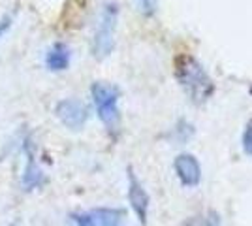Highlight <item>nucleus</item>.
<instances>
[{
	"instance_id": "f257e3e1",
	"label": "nucleus",
	"mask_w": 252,
	"mask_h": 226,
	"mask_svg": "<svg viewBox=\"0 0 252 226\" xmlns=\"http://www.w3.org/2000/svg\"><path fill=\"white\" fill-rule=\"evenodd\" d=\"M175 77L190 102L198 106L205 104L215 93L213 79L192 55H179L175 59Z\"/></svg>"
},
{
	"instance_id": "f03ea898",
	"label": "nucleus",
	"mask_w": 252,
	"mask_h": 226,
	"mask_svg": "<svg viewBox=\"0 0 252 226\" xmlns=\"http://www.w3.org/2000/svg\"><path fill=\"white\" fill-rule=\"evenodd\" d=\"M93 100H94L98 117L105 125V129L115 134L121 125V113H119V89L111 83L96 81L93 89Z\"/></svg>"
},
{
	"instance_id": "7ed1b4c3",
	"label": "nucleus",
	"mask_w": 252,
	"mask_h": 226,
	"mask_svg": "<svg viewBox=\"0 0 252 226\" xmlns=\"http://www.w3.org/2000/svg\"><path fill=\"white\" fill-rule=\"evenodd\" d=\"M117 19H119L117 4H113V2L105 4L102 13H100V21H98V27H96L94 40H93V55L100 61L113 51Z\"/></svg>"
},
{
	"instance_id": "20e7f679",
	"label": "nucleus",
	"mask_w": 252,
	"mask_h": 226,
	"mask_svg": "<svg viewBox=\"0 0 252 226\" xmlns=\"http://www.w3.org/2000/svg\"><path fill=\"white\" fill-rule=\"evenodd\" d=\"M55 113H57V117L61 119V123L64 127H68L70 130H79L89 119V109L77 98L61 100L57 104V108H55Z\"/></svg>"
},
{
	"instance_id": "39448f33",
	"label": "nucleus",
	"mask_w": 252,
	"mask_h": 226,
	"mask_svg": "<svg viewBox=\"0 0 252 226\" xmlns=\"http://www.w3.org/2000/svg\"><path fill=\"white\" fill-rule=\"evenodd\" d=\"M75 226H123L125 211L121 209H109V207H98L93 211L75 213Z\"/></svg>"
},
{
	"instance_id": "423d86ee",
	"label": "nucleus",
	"mask_w": 252,
	"mask_h": 226,
	"mask_svg": "<svg viewBox=\"0 0 252 226\" xmlns=\"http://www.w3.org/2000/svg\"><path fill=\"white\" fill-rule=\"evenodd\" d=\"M128 200L137 215L141 225H147V215H149V194L143 189V185L137 181L136 173L128 170Z\"/></svg>"
},
{
	"instance_id": "0eeeda50",
	"label": "nucleus",
	"mask_w": 252,
	"mask_h": 226,
	"mask_svg": "<svg viewBox=\"0 0 252 226\" xmlns=\"http://www.w3.org/2000/svg\"><path fill=\"white\" fill-rule=\"evenodd\" d=\"M173 168H175V173H177L179 181L185 185V187H196L201 179V168L200 162L194 155H189V153H183L179 155L175 162H173Z\"/></svg>"
},
{
	"instance_id": "6e6552de",
	"label": "nucleus",
	"mask_w": 252,
	"mask_h": 226,
	"mask_svg": "<svg viewBox=\"0 0 252 226\" xmlns=\"http://www.w3.org/2000/svg\"><path fill=\"white\" fill-rule=\"evenodd\" d=\"M25 155H27V164H25V172H23V187H25V191H32V189L43 185V173L36 162L34 145L31 140L25 141Z\"/></svg>"
},
{
	"instance_id": "1a4fd4ad",
	"label": "nucleus",
	"mask_w": 252,
	"mask_h": 226,
	"mask_svg": "<svg viewBox=\"0 0 252 226\" xmlns=\"http://www.w3.org/2000/svg\"><path fill=\"white\" fill-rule=\"evenodd\" d=\"M45 65L51 72H61L70 66V47L63 42L53 43L45 55Z\"/></svg>"
},
{
	"instance_id": "9d476101",
	"label": "nucleus",
	"mask_w": 252,
	"mask_h": 226,
	"mask_svg": "<svg viewBox=\"0 0 252 226\" xmlns=\"http://www.w3.org/2000/svg\"><path fill=\"white\" fill-rule=\"evenodd\" d=\"M185 226H220V221H219L217 213H207V215L190 217L185 223Z\"/></svg>"
},
{
	"instance_id": "9b49d317",
	"label": "nucleus",
	"mask_w": 252,
	"mask_h": 226,
	"mask_svg": "<svg viewBox=\"0 0 252 226\" xmlns=\"http://www.w3.org/2000/svg\"><path fill=\"white\" fill-rule=\"evenodd\" d=\"M137 10L141 11L143 15L151 17L155 11H157V0H136Z\"/></svg>"
},
{
	"instance_id": "f8f14e48",
	"label": "nucleus",
	"mask_w": 252,
	"mask_h": 226,
	"mask_svg": "<svg viewBox=\"0 0 252 226\" xmlns=\"http://www.w3.org/2000/svg\"><path fill=\"white\" fill-rule=\"evenodd\" d=\"M243 147H245V151L252 157V119L247 123L245 132H243Z\"/></svg>"
},
{
	"instance_id": "ddd939ff",
	"label": "nucleus",
	"mask_w": 252,
	"mask_h": 226,
	"mask_svg": "<svg viewBox=\"0 0 252 226\" xmlns=\"http://www.w3.org/2000/svg\"><path fill=\"white\" fill-rule=\"evenodd\" d=\"M11 21H13V19H11L10 15H6V17L0 19V36H4V34L8 32V29L11 27Z\"/></svg>"
}]
</instances>
